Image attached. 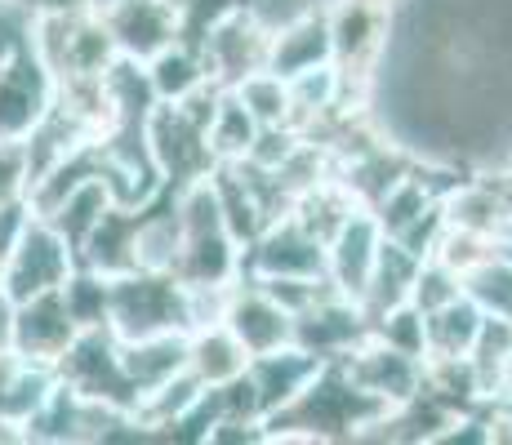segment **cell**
<instances>
[{
	"mask_svg": "<svg viewBox=\"0 0 512 445\" xmlns=\"http://www.w3.org/2000/svg\"><path fill=\"white\" fill-rule=\"evenodd\" d=\"M223 325L241 339V348L250 356L263 352H277L285 343H294V316L263 290L254 276H241L223 290Z\"/></svg>",
	"mask_w": 512,
	"mask_h": 445,
	"instance_id": "cell-11",
	"label": "cell"
},
{
	"mask_svg": "<svg viewBox=\"0 0 512 445\" xmlns=\"http://www.w3.org/2000/svg\"><path fill=\"white\" fill-rule=\"evenodd\" d=\"M54 94H58L54 72L41 63V54L23 36L0 58V138L23 143L41 125V116L54 107Z\"/></svg>",
	"mask_w": 512,
	"mask_h": 445,
	"instance_id": "cell-6",
	"label": "cell"
},
{
	"mask_svg": "<svg viewBox=\"0 0 512 445\" xmlns=\"http://www.w3.org/2000/svg\"><path fill=\"white\" fill-rule=\"evenodd\" d=\"M499 250H504V254H508V259H512V236H508V241H504V245H499Z\"/></svg>",
	"mask_w": 512,
	"mask_h": 445,
	"instance_id": "cell-35",
	"label": "cell"
},
{
	"mask_svg": "<svg viewBox=\"0 0 512 445\" xmlns=\"http://www.w3.org/2000/svg\"><path fill=\"white\" fill-rule=\"evenodd\" d=\"M0 5H9V0H0Z\"/></svg>",
	"mask_w": 512,
	"mask_h": 445,
	"instance_id": "cell-36",
	"label": "cell"
},
{
	"mask_svg": "<svg viewBox=\"0 0 512 445\" xmlns=\"http://www.w3.org/2000/svg\"><path fill=\"white\" fill-rule=\"evenodd\" d=\"M334 63V45H330V23H326V5L303 9V14L285 18L281 27H272V49H268V72H277L281 81L308 72V67Z\"/></svg>",
	"mask_w": 512,
	"mask_h": 445,
	"instance_id": "cell-17",
	"label": "cell"
},
{
	"mask_svg": "<svg viewBox=\"0 0 512 445\" xmlns=\"http://www.w3.org/2000/svg\"><path fill=\"white\" fill-rule=\"evenodd\" d=\"M370 334L383 339V343H392V348L428 361V325H423V312L415 308V303H397V308H388L383 316H374Z\"/></svg>",
	"mask_w": 512,
	"mask_h": 445,
	"instance_id": "cell-29",
	"label": "cell"
},
{
	"mask_svg": "<svg viewBox=\"0 0 512 445\" xmlns=\"http://www.w3.org/2000/svg\"><path fill=\"white\" fill-rule=\"evenodd\" d=\"M419 263H423L419 254H410L401 241L383 236L379 259H374V272H370V285H366V294H361V312H366V321L383 316L388 308H397V303H410Z\"/></svg>",
	"mask_w": 512,
	"mask_h": 445,
	"instance_id": "cell-21",
	"label": "cell"
},
{
	"mask_svg": "<svg viewBox=\"0 0 512 445\" xmlns=\"http://www.w3.org/2000/svg\"><path fill=\"white\" fill-rule=\"evenodd\" d=\"M481 321H486V312L468 294L450 299L446 308L428 312L423 316V325H428V361H459V356H468L481 334Z\"/></svg>",
	"mask_w": 512,
	"mask_h": 445,
	"instance_id": "cell-24",
	"label": "cell"
},
{
	"mask_svg": "<svg viewBox=\"0 0 512 445\" xmlns=\"http://www.w3.org/2000/svg\"><path fill=\"white\" fill-rule=\"evenodd\" d=\"M383 414L388 405L361 392L339 361H326L299 397L263 423V441H366Z\"/></svg>",
	"mask_w": 512,
	"mask_h": 445,
	"instance_id": "cell-1",
	"label": "cell"
},
{
	"mask_svg": "<svg viewBox=\"0 0 512 445\" xmlns=\"http://www.w3.org/2000/svg\"><path fill=\"white\" fill-rule=\"evenodd\" d=\"M139 210V205H134ZM134 210L130 205H112L103 214V223L90 232V241L81 245V263L94 267L103 276H121L130 267H139L134 259Z\"/></svg>",
	"mask_w": 512,
	"mask_h": 445,
	"instance_id": "cell-23",
	"label": "cell"
},
{
	"mask_svg": "<svg viewBox=\"0 0 512 445\" xmlns=\"http://www.w3.org/2000/svg\"><path fill=\"white\" fill-rule=\"evenodd\" d=\"M32 192V165H27V147L14 138H0V205L27 201Z\"/></svg>",
	"mask_w": 512,
	"mask_h": 445,
	"instance_id": "cell-31",
	"label": "cell"
},
{
	"mask_svg": "<svg viewBox=\"0 0 512 445\" xmlns=\"http://www.w3.org/2000/svg\"><path fill=\"white\" fill-rule=\"evenodd\" d=\"M245 365H250V352L241 348V339H236L223 321L187 330V370H192L205 388L232 383L236 374H245Z\"/></svg>",
	"mask_w": 512,
	"mask_h": 445,
	"instance_id": "cell-20",
	"label": "cell"
},
{
	"mask_svg": "<svg viewBox=\"0 0 512 445\" xmlns=\"http://www.w3.org/2000/svg\"><path fill=\"white\" fill-rule=\"evenodd\" d=\"M392 5L397 0H326V23L334 45V67L366 98L379 72V58L392 36Z\"/></svg>",
	"mask_w": 512,
	"mask_h": 445,
	"instance_id": "cell-3",
	"label": "cell"
},
{
	"mask_svg": "<svg viewBox=\"0 0 512 445\" xmlns=\"http://www.w3.org/2000/svg\"><path fill=\"white\" fill-rule=\"evenodd\" d=\"M143 67H147V81H152V89H156V98H161V103H183V98L201 94L205 85H214L210 81V67H205V58H201V49L187 45V41L165 45L161 54L147 58Z\"/></svg>",
	"mask_w": 512,
	"mask_h": 445,
	"instance_id": "cell-22",
	"label": "cell"
},
{
	"mask_svg": "<svg viewBox=\"0 0 512 445\" xmlns=\"http://www.w3.org/2000/svg\"><path fill=\"white\" fill-rule=\"evenodd\" d=\"M107 325L116 339L187 334L192 290L174 272H156V267H130L121 276H107Z\"/></svg>",
	"mask_w": 512,
	"mask_h": 445,
	"instance_id": "cell-2",
	"label": "cell"
},
{
	"mask_svg": "<svg viewBox=\"0 0 512 445\" xmlns=\"http://www.w3.org/2000/svg\"><path fill=\"white\" fill-rule=\"evenodd\" d=\"M464 294L486 316L512 321V259L504 250L481 254L472 267H464Z\"/></svg>",
	"mask_w": 512,
	"mask_h": 445,
	"instance_id": "cell-26",
	"label": "cell"
},
{
	"mask_svg": "<svg viewBox=\"0 0 512 445\" xmlns=\"http://www.w3.org/2000/svg\"><path fill=\"white\" fill-rule=\"evenodd\" d=\"M370 339V321L361 312L357 299H343V294L326 290L312 308H303L294 316V343L303 352L321 356V361H343L357 343Z\"/></svg>",
	"mask_w": 512,
	"mask_h": 445,
	"instance_id": "cell-12",
	"label": "cell"
},
{
	"mask_svg": "<svg viewBox=\"0 0 512 445\" xmlns=\"http://www.w3.org/2000/svg\"><path fill=\"white\" fill-rule=\"evenodd\" d=\"M32 201H5L0 205V272H5L9 254L18 250V241H23L27 223H32Z\"/></svg>",
	"mask_w": 512,
	"mask_h": 445,
	"instance_id": "cell-32",
	"label": "cell"
},
{
	"mask_svg": "<svg viewBox=\"0 0 512 445\" xmlns=\"http://www.w3.org/2000/svg\"><path fill=\"white\" fill-rule=\"evenodd\" d=\"M464 294V276L455 272L450 263H441V259H423L419 263V272H415V290H410V303L428 316V312H437V308H446L450 299H459Z\"/></svg>",
	"mask_w": 512,
	"mask_h": 445,
	"instance_id": "cell-30",
	"label": "cell"
},
{
	"mask_svg": "<svg viewBox=\"0 0 512 445\" xmlns=\"http://www.w3.org/2000/svg\"><path fill=\"white\" fill-rule=\"evenodd\" d=\"M54 370H58V379L72 392H81L85 401L139 414V392H134L130 374H125V365H121V339L112 334V325L81 330L67 343V352L58 356Z\"/></svg>",
	"mask_w": 512,
	"mask_h": 445,
	"instance_id": "cell-4",
	"label": "cell"
},
{
	"mask_svg": "<svg viewBox=\"0 0 512 445\" xmlns=\"http://www.w3.org/2000/svg\"><path fill=\"white\" fill-rule=\"evenodd\" d=\"M383 245V227L370 210H357L339 232L326 241V285L343 299H357L366 294L374 259H379Z\"/></svg>",
	"mask_w": 512,
	"mask_h": 445,
	"instance_id": "cell-13",
	"label": "cell"
},
{
	"mask_svg": "<svg viewBox=\"0 0 512 445\" xmlns=\"http://www.w3.org/2000/svg\"><path fill=\"white\" fill-rule=\"evenodd\" d=\"M112 205H116V196H112V187H107V178L85 174L81 183H72L63 196H54V201L36 214H41V219L76 250V259H81V245L90 241V232L103 223V214L112 210Z\"/></svg>",
	"mask_w": 512,
	"mask_h": 445,
	"instance_id": "cell-18",
	"label": "cell"
},
{
	"mask_svg": "<svg viewBox=\"0 0 512 445\" xmlns=\"http://www.w3.org/2000/svg\"><path fill=\"white\" fill-rule=\"evenodd\" d=\"M339 365L361 392H370V397L383 401L388 410L392 405L415 401L423 392V374H428V361H423V356H410V352L392 348V343L374 339V334L366 343H357V348L343 356Z\"/></svg>",
	"mask_w": 512,
	"mask_h": 445,
	"instance_id": "cell-10",
	"label": "cell"
},
{
	"mask_svg": "<svg viewBox=\"0 0 512 445\" xmlns=\"http://www.w3.org/2000/svg\"><path fill=\"white\" fill-rule=\"evenodd\" d=\"M232 94L241 98V107L254 116V125H259V130L290 125V85H285L277 72H268V67H263V72H254V76H245Z\"/></svg>",
	"mask_w": 512,
	"mask_h": 445,
	"instance_id": "cell-27",
	"label": "cell"
},
{
	"mask_svg": "<svg viewBox=\"0 0 512 445\" xmlns=\"http://www.w3.org/2000/svg\"><path fill=\"white\" fill-rule=\"evenodd\" d=\"M174 276H179L187 290H228L232 281L245 276V245L236 241L228 227L183 236V250L174 259Z\"/></svg>",
	"mask_w": 512,
	"mask_h": 445,
	"instance_id": "cell-15",
	"label": "cell"
},
{
	"mask_svg": "<svg viewBox=\"0 0 512 445\" xmlns=\"http://www.w3.org/2000/svg\"><path fill=\"white\" fill-rule=\"evenodd\" d=\"M76 263L81 259H76L72 245H67L41 214H32L23 241H18V250L9 254L5 272H0V290L14 303L36 299V294H49V290H63V281L76 272Z\"/></svg>",
	"mask_w": 512,
	"mask_h": 445,
	"instance_id": "cell-7",
	"label": "cell"
},
{
	"mask_svg": "<svg viewBox=\"0 0 512 445\" xmlns=\"http://www.w3.org/2000/svg\"><path fill=\"white\" fill-rule=\"evenodd\" d=\"M321 365H326V361H321V356H312V352H303L299 343H285V348H277V352L250 356L245 374H250V383H254V397H259L263 423L299 397V392L317 379Z\"/></svg>",
	"mask_w": 512,
	"mask_h": 445,
	"instance_id": "cell-16",
	"label": "cell"
},
{
	"mask_svg": "<svg viewBox=\"0 0 512 445\" xmlns=\"http://www.w3.org/2000/svg\"><path fill=\"white\" fill-rule=\"evenodd\" d=\"M121 365L130 374L139 401L147 392L165 388L187 370V334H147V339H121Z\"/></svg>",
	"mask_w": 512,
	"mask_h": 445,
	"instance_id": "cell-19",
	"label": "cell"
},
{
	"mask_svg": "<svg viewBox=\"0 0 512 445\" xmlns=\"http://www.w3.org/2000/svg\"><path fill=\"white\" fill-rule=\"evenodd\" d=\"M23 18H49V14H85L94 0H9Z\"/></svg>",
	"mask_w": 512,
	"mask_h": 445,
	"instance_id": "cell-33",
	"label": "cell"
},
{
	"mask_svg": "<svg viewBox=\"0 0 512 445\" xmlns=\"http://www.w3.org/2000/svg\"><path fill=\"white\" fill-rule=\"evenodd\" d=\"M9 339H14V299L0 290V348H9Z\"/></svg>",
	"mask_w": 512,
	"mask_h": 445,
	"instance_id": "cell-34",
	"label": "cell"
},
{
	"mask_svg": "<svg viewBox=\"0 0 512 445\" xmlns=\"http://www.w3.org/2000/svg\"><path fill=\"white\" fill-rule=\"evenodd\" d=\"M63 299L67 312L81 330H94V325H107V276L94 272V267L76 263V272L63 281Z\"/></svg>",
	"mask_w": 512,
	"mask_h": 445,
	"instance_id": "cell-28",
	"label": "cell"
},
{
	"mask_svg": "<svg viewBox=\"0 0 512 445\" xmlns=\"http://www.w3.org/2000/svg\"><path fill=\"white\" fill-rule=\"evenodd\" d=\"M94 9L116 54L134 63H147L179 41V0H98Z\"/></svg>",
	"mask_w": 512,
	"mask_h": 445,
	"instance_id": "cell-9",
	"label": "cell"
},
{
	"mask_svg": "<svg viewBox=\"0 0 512 445\" xmlns=\"http://www.w3.org/2000/svg\"><path fill=\"white\" fill-rule=\"evenodd\" d=\"M205 138H210L214 161H245L250 156L259 125H254V116L245 112L232 89H219V103H214V116L205 125Z\"/></svg>",
	"mask_w": 512,
	"mask_h": 445,
	"instance_id": "cell-25",
	"label": "cell"
},
{
	"mask_svg": "<svg viewBox=\"0 0 512 445\" xmlns=\"http://www.w3.org/2000/svg\"><path fill=\"white\" fill-rule=\"evenodd\" d=\"M268 49H272V27L254 14L250 5H232L210 32L201 36V58L210 67V81L219 89H236L245 76L268 67Z\"/></svg>",
	"mask_w": 512,
	"mask_h": 445,
	"instance_id": "cell-5",
	"label": "cell"
},
{
	"mask_svg": "<svg viewBox=\"0 0 512 445\" xmlns=\"http://www.w3.org/2000/svg\"><path fill=\"white\" fill-rule=\"evenodd\" d=\"M245 276H308V281H326V241H317L294 214H277L245 245Z\"/></svg>",
	"mask_w": 512,
	"mask_h": 445,
	"instance_id": "cell-8",
	"label": "cell"
},
{
	"mask_svg": "<svg viewBox=\"0 0 512 445\" xmlns=\"http://www.w3.org/2000/svg\"><path fill=\"white\" fill-rule=\"evenodd\" d=\"M76 334H81V325L67 312L63 290H49V294H36V299L14 303V339H9L14 352L32 356V361H45V365H58V356L67 352V343H72Z\"/></svg>",
	"mask_w": 512,
	"mask_h": 445,
	"instance_id": "cell-14",
	"label": "cell"
}]
</instances>
